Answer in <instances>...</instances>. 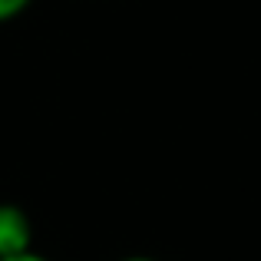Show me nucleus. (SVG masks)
Listing matches in <instances>:
<instances>
[{"label": "nucleus", "instance_id": "nucleus-1", "mask_svg": "<svg viewBox=\"0 0 261 261\" xmlns=\"http://www.w3.org/2000/svg\"><path fill=\"white\" fill-rule=\"evenodd\" d=\"M33 251V222L20 205L0 202V258Z\"/></svg>", "mask_w": 261, "mask_h": 261}, {"label": "nucleus", "instance_id": "nucleus-2", "mask_svg": "<svg viewBox=\"0 0 261 261\" xmlns=\"http://www.w3.org/2000/svg\"><path fill=\"white\" fill-rule=\"evenodd\" d=\"M30 4H33V0H0V23H7V20H17Z\"/></svg>", "mask_w": 261, "mask_h": 261}, {"label": "nucleus", "instance_id": "nucleus-3", "mask_svg": "<svg viewBox=\"0 0 261 261\" xmlns=\"http://www.w3.org/2000/svg\"><path fill=\"white\" fill-rule=\"evenodd\" d=\"M0 261H50V258L37 255V251H23V255H13V258H0Z\"/></svg>", "mask_w": 261, "mask_h": 261}, {"label": "nucleus", "instance_id": "nucleus-4", "mask_svg": "<svg viewBox=\"0 0 261 261\" xmlns=\"http://www.w3.org/2000/svg\"><path fill=\"white\" fill-rule=\"evenodd\" d=\"M119 261H155V258H146V255H129V258H119Z\"/></svg>", "mask_w": 261, "mask_h": 261}]
</instances>
